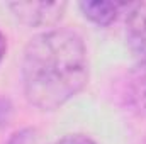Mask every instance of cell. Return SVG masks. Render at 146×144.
Returning <instances> with one entry per match:
<instances>
[{
    "label": "cell",
    "mask_w": 146,
    "mask_h": 144,
    "mask_svg": "<svg viewBox=\"0 0 146 144\" xmlns=\"http://www.w3.org/2000/svg\"><path fill=\"white\" fill-rule=\"evenodd\" d=\"M133 105L146 115V65H136L129 81Z\"/></svg>",
    "instance_id": "5"
},
{
    "label": "cell",
    "mask_w": 146,
    "mask_h": 144,
    "mask_svg": "<svg viewBox=\"0 0 146 144\" xmlns=\"http://www.w3.org/2000/svg\"><path fill=\"white\" fill-rule=\"evenodd\" d=\"M51 144H97L94 139H90L88 136H83V134H68L58 141Z\"/></svg>",
    "instance_id": "6"
},
{
    "label": "cell",
    "mask_w": 146,
    "mask_h": 144,
    "mask_svg": "<svg viewBox=\"0 0 146 144\" xmlns=\"http://www.w3.org/2000/svg\"><path fill=\"white\" fill-rule=\"evenodd\" d=\"M87 80V48L75 31L51 29L34 36L26 46L22 81L31 105L56 110L73 98Z\"/></svg>",
    "instance_id": "1"
},
{
    "label": "cell",
    "mask_w": 146,
    "mask_h": 144,
    "mask_svg": "<svg viewBox=\"0 0 146 144\" xmlns=\"http://www.w3.org/2000/svg\"><path fill=\"white\" fill-rule=\"evenodd\" d=\"M5 49H7L5 37H3V34L0 32V61H2V58H3V54H5Z\"/></svg>",
    "instance_id": "8"
},
{
    "label": "cell",
    "mask_w": 146,
    "mask_h": 144,
    "mask_svg": "<svg viewBox=\"0 0 146 144\" xmlns=\"http://www.w3.org/2000/svg\"><path fill=\"white\" fill-rule=\"evenodd\" d=\"M66 3L65 2H15L10 3V9L14 10L15 17L24 22L26 26L33 27H48L56 24L63 12Z\"/></svg>",
    "instance_id": "2"
},
{
    "label": "cell",
    "mask_w": 146,
    "mask_h": 144,
    "mask_svg": "<svg viewBox=\"0 0 146 144\" xmlns=\"http://www.w3.org/2000/svg\"><path fill=\"white\" fill-rule=\"evenodd\" d=\"M10 119V105L7 100L0 98V126H5Z\"/></svg>",
    "instance_id": "7"
},
{
    "label": "cell",
    "mask_w": 146,
    "mask_h": 144,
    "mask_svg": "<svg viewBox=\"0 0 146 144\" xmlns=\"http://www.w3.org/2000/svg\"><path fill=\"white\" fill-rule=\"evenodd\" d=\"M119 3L114 2H82L80 10L87 19L95 22L97 26H109L115 20L119 14Z\"/></svg>",
    "instance_id": "4"
},
{
    "label": "cell",
    "mask_w": 146,
    "mask_h": 144,
    "mask_svg": "<svg viewBox=\"0 0 146 144\" xmlns=\"http://www.w3.org/2000/svg\"><path fill=\"white\" fill-rule=\"evenodd\" d=\"M126 41L136 65H146V5L134 3L126 15Z\"/></svg>",
    "instance_id": "3"
}]
</instances>
